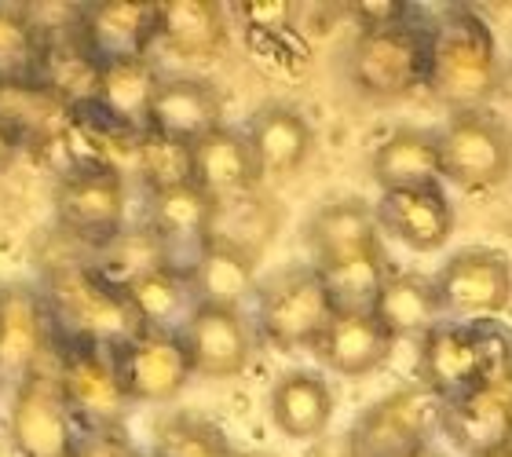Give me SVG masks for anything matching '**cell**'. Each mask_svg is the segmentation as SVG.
Listing matches in <instances>:
<instances>
[{
    "label": "cell",
    "instance_id": "4dcf8cb0",
    "mask_svg": "<svg viewBox=\"0 0 512 457\" xmlns=\"http://www.w3.org/2000/svg\"><path fill=\"white\" fill-rule=\"evenodd\" d=\"M282 213L271 198L260 194H238V198H216L213 202V224H209V242L231 245L249 260L260 256V249L271 245Z\"/></svg>",
    "mask_w": 512,
    "mask_h": 457
},
{
    "label": "cell",
    "instance_id": "e0dca14e",
    "mask_svg": "<svg viewBox=\"0 0 512 457\" xmlns=\"http://www.w3.org/2000/svg\"><path fill=\"white\" fill-rule=\"evenodd\" d=\"M77 30H81V48L96 66L147 59V48L158 41V4H143V0L92 4L85 8Z\"/></svg>",
    "mask_w": 512,
    "mask_h": 457
},
{
    "label": "cell",
    "instance_id": "d6986e66",
    "mask_svg": "<svg viewBox=\"0 0 512 457\" xmlns=\"http://www.w3.org/2000/svg\"><path fill=\"white\" fill-rule=\"evenodd\" d=\"M374 213L377 227L414 253H436L447 245L450 231H454V209H450L443 187L381 194Z\"/></svg>",
    "mask_w": 512,
    "mask_h": 457
},
{
    "label": "cell",
    "instance_id": "83f0119b",
    "mask_svg": "<svg viewBox=\"0 0 512 457\" xmlns=\"http://www.w3.org/2000/svg\"><path fill=\"white\" fill-rule=\"evenodd\" d=\"M370 315L381 322V330L392 341L425 337L432 326L443 322V308H439V297L432 289V278L406 275V271H388Z\"/></svg>",
    "mask_w": 512,
    "mask_h": 457
},
{
    "label": "cell",
    "instance_id": "d4e9b609",
    "mask_svg": "<svg viewBox=\"0 0 512 457\" xmlns=\"http://www.w3.org/2000/svg\"><path fill=\"white\" fill-rule=\"evenodd\" d=\"M392 344L395 341L381 330L374 315H333L311 351L326 370L341 377H366L388 362Z\"/></svg>",
    "mask_w": 512,
    "mask_h": 457
},
{
    "label": "cell",
    "instance_id": "9c48e42d",
    "mask_svg": "<svg viewBox=\"0 0 512 457\" xmlns=\"http://www.w3.org/2000/svg\"><path fill=\"white\" fill-rule=\"evenodd\" d=\"M443 315L458 322H483L512 304V264L498 249H461L432 278Z\"/></svg>",
    "mask_w": 512,
    "mask_h": 457
},
{
    "label": "cell",
    "instance_id": "484cf974",
    "mask_svg": "<svg viewBox=\"0 0 512 457\" xmlns=\"http://www.w3.org/2000/svg\"><path fill=\"white\" fill-rule=\"evenodd\" d=\"M158 41L194 63H209L224 52L227 22L224 8L213 0H169L158 4Z\"/></svg>",
    "mask_w": 512,
    "mask_h": 457
},
{
    "label": "cell",
    "instance_id": "ac0fdd59",
    "mask_svg": "<svg viewBox=\"0 0 512 457\" xmlns=\"http://www.w3.org/2000/svg\"><path fill=\"white\" fill-rule=\"evenodd\" d=\"M246 143L253 150L260 180H286L311 158L315 132L308 117L286 103H267L249 117Z\"/></svg>",
    "mask_w": 512,
    "mask_h": 457
},
{
    "label": "cell",
    "instance_id": "30bf717a",
    "mask_svg": "<svg viewBox=\"0 0 512 457\" xmlns=\"http://www.w3.org/2000/svg\"><path fill=\"white\" fill-rule=\"evenodd\" d=\"M439 432L469 457L512 443V362L465 395L439 403Z\"/></svg>",
    "mask_w": 512,
    "mask_h": 457
},
{
    "label": "cell",
    "instance_id": "8992f818",
    "mask_svg": "<svg viewBox=\"0 0 512 457\" xmlns=\"http://www.w3.org/2000/svg\"><path fill=\"white\" fill-rule=\"evenodd\" d=\"M330 319L333 308L315 264L286 267L256 286V326L271 348H315Z\"/></svg>",
    "mask_w": 512,
    "mask_h": 457
},
{
    "label": "cell",
    "instance_id": "b9f144b4",
    "mask_svg": "<svg viewBox=\"0 0 512 457\" xmlns=\"http://www.w3.org/2000/svg\"><path fill=\"white\" fill-rule=\"evenodd\" d=\"M487 457H512V443H505V447H498L494 454H487Z\"/></svg>",
    "mask_w": 512,
    "mask_h": 457
},
{
    "label": "cell",
    "instance_id": "52a82bcc",
    "mask_svg": "<svg viewBox=\"0 0 512 457\" xmlns=\"http://www.w3.org/2000/svg\"><path fill=\"white\" fill-rule=\"evenodd\" d=\"M52 359L55 384H59V395H63L70 417H81L92 428L118 425L128 410V399L121 392L110 351L55 330Z\"/></svg>",
    "mask_w": 512,
    "mask_h": 457
},
{
    "label": "cell",
    "instance_id": "e575fe53",
    "mask_svg": "<svg viewBox=\"0 0 512 457\" xmlns=\"http://www.w3.org/2000/svg\"><path fill=\"white\" fill-rule=\"evenodd\" d=\"M136 172L143 176L150 194L194 183L191 147H187V143H176V139L154 136V132H143V139L136 143Z\"/></svg>",
    "mask_w": 512,
    "mask_h": 457
},
{
    "label": "cell",
    "instance_id": "8d00e7d4",
    "mask_svg": "<svg viewBox=\"0 0 512 457\" xmlns=\"http://www.w3.org/2000/svg\"><path fill=\"white\" fill-rule=\"evenodd\" d=\"M352 15L363 22V30H392V26H403L410 22V8L406 4H392V0H384V4H352Z\"/></svg>",
    "mask_w": 512,
    "mask_h": 457
},
{
    "label": "cell",
    "instance_id": "8fae6325",
    "mask_svg": "<svg viewBox=\"0 0 512 457\" xmlns=\"http://www.w3.org/2000/svg\"><path fill=\"white\" fill-rule=\"evenodd\" d=\"M55 348V319L41 289H0V388H19L41 373Z\"/></svg>",
    "mask_w": 512,
    "mask_h": 457
},
{
    "label": "cell",
    "instance_id": "f35d334b",
    "mask_svg": "<svg viewBox=\"0 0 512 457\" xmlns=\"http://www.w3.org/2000/svg\"><path fill=\"white\" fill-rule=\"evenodd\" d=\"M19 147H22V132L15 125H11L8 117H0V172H4L11 165V161H15Z\"/></svg>",
    "mask_w": 512,
    "mask_h": 457
},
{
    "label": "cell",
    "instance_id": "3957f363",
    "mask_svg": "<svg viewBox=\"0 0 512 457\" xmlns=\"http://www.w3.org/2000/svg\"><path fill=\"white\" fill-rule=\"evenodd\" d=\"M509 362L512 337L494 322L443 319L421 337V351H417L421 388L436 395L439 403L465 395Z\"/></svg>",
    "mask_w": 512,
    "mask_h": 457
},
{
    "label": "cell",
    "instance_id": "f1b7e54d",
    "mask_svg": "<svg viewBox=\"0 0 512 457\" xmlns=\"http://www.w3.org/2000/svg\"><path fill=\"white\" fill-rule=\"evenodd\" d=\"M125 297L139 315V322H143V330L169 333V337H180L191 311L198 308L187 275L172 271V267H158V271H147L136 282H128Z\"/></svg>",
    "mask_w": 512,
    "mask_h": 457
},
{
    "label": "cell",
    "instance_id": "9a60e30c",
    "mask_svg": "<svg viewBox=\"0 0 512 457\" xmlns=\"http://www.w3.org/2000/svg\"><path fill=\"white\" fill-rule=\"evenodd\" d=\"M55 216L70 234L107 245L125 231V180L118 169H81L55 191Z\"/></svg>",
    "mask_w": 512,
    "mask_h": 457
},
{
    "label": "cell",
    "instance_id": "5b68a950",
    "mask_svg": "<svg viewBox=\"0 0 512 457\" xmlns=\"http://www.w3.org/2000/svg\"><path fill=\"white\" fill-rule=\"evenodd\" d=\"M439 139V176L465 191H487L512 176V128L491 110L450 114Z\"/></svg>",
    "mask_w": 512,
    "mask_h": 457
},
{
    "label": "cell",
    "instance_id": "ffe728a7",
    "mask_svg": "<svg viewBox=\"0 0 512 457\" xmlns=\"http://www.w3.org/2000/svg\"><path fill=\"white\" fill-rule=\"evenodd\" d=\"M220 114H224V103H220L209 81H202V77H165L158 85L154 107H150L147 132L194 147L202 136L220 128Z\"/></svg>",
    "mask_w": 512,
    "mask_h": 457
},
{
    "label": "cell",
    "instance_id": "4316f807",
    "mask_svg": "<svg viewBox=\"0 0 512 457\" xmlns=\"http://www.w3.org/2000/svg\"><path fill=\"white\" fill-rule=\"evenodd\" d=\"M158 85L161 77L147 59H121V63L96 66V92L92 96L107 110L110 121H118L121 128H136L143 136Z\"/></svg>",
    "mask_w": 512,
    "mask_h": 457
},
{
    "label": "cell",
    "instance_id": "7c38bea8",
    "mask_svg": "<svg viewBox=\"0 0 512 457\" xmlns=\"http://www.w3.org/2000/svg\"><path fill=\"white\" fill-rule=\"evenodd\" d=\"M110 359L128 403H172L194 377L183 341L169 333L143 330L110 351Z\"/></svg>",
    "mask_w": 512,
    "mask_h": 457
},
{
    "label": "cell",
    "instance_id": "74e56055",
    "mask_svg": "<svg viewBox=\"0 0 512 457\" xmlns=\"http://www.w3.org/2000/svg\"><path fill=\"white\" fill-rule=\"evenodd\" d=\"M304 457H363V454L348 443V436H337V439L322 436V439H315V443H311V450Z\"/></svg>",
    "mask_w": 512,
    "mask_h": 457
},
{
    "label": "cell",
    "instance_id": "6da1fadb",
    "mask_svg": "<svg viewBox=\"0 0 512 457\" xmlns=\"http://www.w3.org/2000/svg\"><path fill=\"white\" fill-rule=\"evenodd\" d=\"M425 88L436 103L461 114L483 110L502 88V63L491 22L472 8H450L432 30Z\"/></svg>",
    "mask_w": 512,
    "mask_h": 457
},
{
    "label": "cell",
    "instance_id": "4fadbf2b",
    "mask_svg": "<svg viewBox=\"0 0 512 457\" xmlns=\"http://www.w3.org/2000/svg\"><path fill=\"white\" fill-rule=\"evenodd\" d=\"M8 436L22 457H70L77 450L74 417L66 410L59 384L48 373H33L15 388Z\"/></svg>",
    "mask_w": 512,
    "mask_h": 457
},
{
    "label": "cell",
    "instance_id": "ab89813d",
    "mask_svg": "<svg viewBox=\"0 0 512 457\" xmlns=\"http://www.w3.org/2000/svg\"><path fill=\"white\" fill-rule=\"evenodd\" d=\"M85 457H139L125 447H99V450H85Z\"/></svg>",
    "mask_w": 512,
    "mask_h": 457
},
{
    "label": "cell",
    "instance_id": "60d3db41",
    "mask_svg": "<svg viewBox=\"0 0 512 457\" xmlns=\"http://www.w3.org/2000/svg\"><path fill=\"white\" fill-rule=\"evenodd\" d=\"M406 457H443L439 450H432V447H421V450H414V454H406Z\"/></svg>",
    "mask_w": 512,
    "mask_h": 457
},
{
    "label": "cell",
    "instance_id": "cb8c5ba5",
    "mask_svg": "<svg viewBox=\"0 0 512 457\" xmlns=\"http://www.w3.org/2000/svg\"><path fill=\"white\" fill-rule=\"evenodd\" d=\"M370 176L381 194L439 187V139L428 128H395L370 158Z\"/></svg>",
    "mask_w": 512,
    "mask_h": 457
},
{
    "label": "cell",
    "instance_id": "d6a6232c",
    "mask_svg": "<svg viewBox=\"0 0 512 457\" xmlns=\"http://www.w3.org/2000/svg\"><path fill=\"white\" fill-rule=\"evenodd\" d=\"M150 457H260L246 454L227 443V436L216 425L202 421L194 414H176L165 417L154 428V450Z\"/></svg>",
    "mask_w": 512,
    "mask_h": 457
},
{
    "label": "cell",
    "instance_id": "5bb4252c",
    "mask_svg": "<svg viewBox=\"0 0 512 457\" xmlns=\"http://www.w3.org/2000/svg\"><path fill=\"white\" fill-rule=\"evenodd\" d=\"M183 351L191 359L194 377L224 381L238 377L253 359L256 337L242 308H216V304H198L180 333Z\"/></svg>",
    "mask_w": 512,
    "mask_h": 457
},
{
    "label": "cell",
    "instance_id": "7402d4cb",
    "mask_svg": "<svg viewBox=\"0 0 512 457\" xmlns=\"http://www.w3.org/2000/svg\"><path fill=\"white\" fill-rule=\"evenodd\" d=\"M191 180L198 191L209 198H238V194H253L260 187V172H256L253 150L246 143V132L235 128H216L202 136L191 147Z\"/></svg>",
    "mask_w": 512,
    "mask_h": 457
},
{
    "label": "cell",
    "instance_id": "603a6c76",
    "mask_svg": "<svg viewBox=\"0 0 512 457\" xmlns=\"http://www.w3.org/2000/svg\"><path fill=\"white\" fill-rule=\"evenodd\" d=\"M271 421L282 436L315 443L333 421V388L315 370H286L271 384Z\"/></svg>",
    "mask_w": 512,
    "mask_h": 457
},
{
    "label": "cell",
    "instance_id": "2e32d148",
    "mask_svg": "<svg viewBox=\"0 0 512 457\" xmlns=\"http://www.w3.org/2000/svg\"><path fill=\"white\" fill-rule=\"evenodd\" d=\"M209 224H213V198L198 191L194 183L150 194L147 231L158 238L172 271H183V275L191 271V264L209 245Z\"/></svg>",
    "mask_w": 512,
    "mask_h": 457
},
{
    "label": "cell",
    "instance_id": "7bdbcfd3",
    "mask_svg": "<svg viewBox=\"0 0 512 457\" xmlns=\"http://www.w3.org/2000/svg\"><path fill=\"white\" fill-rule=\"evenodd\" d=\"M502 85H505V92H509V99H512V70H509V77H502Z\"/></svg>",
    "mask_w": 512,
    "mask_h": 457
},
{
    "label": "cell",
    "instance_id": "277c9868",
    "mask_svg": "<svg viewBox=\"0 0 512 457\" xmlns=\"http://www.w3.org/2000/svg\"><path fill=\"white\" fill-rule=\"evenodd\" d=\"M432 30L428 26H392V30H366L355 37L348 52L352 85L370 99H403L425 85Z\"/></svg>",
    "mask_w": 512,
    "mask_h": 457
},
{
    "label": "cell",
    "instance_id": "7a4b0ae2",
    "mask_svg": "<svg viewBox=\"0 0 512 457\" xmlns=\"http://www.w3.org/2000/svg\"><path fill=\"white\" fill-rule=\"evenodd\" d=\"M55 330L96 348H121L143 333V322L128 304L125 289L107 282L96 264H63L48 275V289H41Z\"/></svg>",
    "mask_w": 512,
    "mask_h": 457
},
{
    "label": "cell",
    "instance_id": "f546056e",
    "mask_svg": "<svg viewBox=\"0 0 512 457\" xmlns=\"http://www.w3.org/2000/svg\"><path fill=\"white\" fill-rule=\"evenodd\" d=\"M187 282H191L198 304L242 308L249 297H256V260H249L231 245L209 242L187 271Z\"/></svg>",
    "mask_w": 512,
    "mask_h": 457
},
{
    "label": "cell",
    "instance_id": "ee69618b",
    "mask_svg": "<svg viewBox=\"0 0 512 457\" xmlns=\"http://www.w3.org/2000/svg\"><path fill=\"white\" fill-rule=\"evenodd\" d=\"M70 457H85V450H81V447H77V450H74V454H70Z\"/></svg>",
    "mask_w": 512,
    "mask_h": 457
},
{
    "label": "cell",
    "instance_id": "1f68e13d",
    "mask_svg": "<svg viewBox=\"0 0 512 457\" xmlns=\"http://www.w3.org/2000/svg\"><path fill=\"white\" fill-rule=\"evenodd\" d=\"M315 271H319L322 289L330 297L333 315H370L384 278H388L381 249L363 256H348V260H337V264H322Z\"/></svg>",
    "mask_w": 512,
    "mask_h": 457
},
{
    "label": "cell",
    "instance_id": "ba28073f",
    "mask_svg": "<svg viewBox=\"0 0 512 457\" xmlns=\"http://www.w3.org/2000/svg\"><path fill=\"white\" fill-rule=\"evenodd\" d=\"M432 432H439V399L417 384L384 395L344 436L363 457H406L428 447Z\"/></svg>",
    "mask_w": 512,
    "mask_h": 457
},
{
    "label": "cell",
    "instance_id": "d590c367",
    "mask_svg": "<svg viewBox=\"0 0 512 457\" xmlns=\"http://www.w3.org/2000/svg\"><path fill=\"white\" fill-rule=\"evenodd\" d=\"M238 15L246 19L249 41H275V37H286L293 30V15L297 8L289 0H264V4H238Z\"/></svg>",
    "mask_w": 512,
    "mask_h": 457
},
{
    "label": "cell",
    "instance_id": "836d02e7",
    "mask_svg": "<svg viewBox=\"0 0 512 457\" xmlns=\"http://www.w3.org/2000/svg\"><path fill=\"white\" fill-rule=\"evenodd\" d=\"M41 33L22 11L0 8V85H26L41 74Z\"/></svg>",
    "mask_w": 512,
    "mask_h": 457
},
{
    "label": "cell",
    "instance_id": "44dd1931",
    "mask_svg": "<svg viewBox=\"0 0 512 457\" xmlns=\"http://www.w3.org/2000/svg\"><path fill=\"white\" fill-rule=\"evenodd\" d=\"M304 238H308V249L315 256V267L381 249L377 213L363 198H337V202L315 209L304 224Z\"/></svg>",
    "mask_w": 512,
    "mask_h": 457
}]
</instances>
